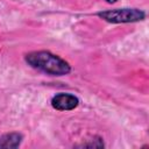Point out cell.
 I'll use <instances>...</instances> for the list:
<instances>
[{"instance_id":"5","label":"cell","mask_w":149,"mask_h":149,"mask_svg":"<svg viewBox=\"0 0 149 149\" xmlns=\"http://www.w3.org/2000/svg\"><path fill=\"white\" fill-rule=\"evenodd\" d=\"M107 2H109V3H113V2H115V1H118V0H106Z\"/></svg>"},{"instance_id":"3","label":"cell","mask_w":149,"mask_h":149,"mask_svg":"<svg viewBox=\"0 0 149 149\" xmlns=\"http://www.w3.org/2000/svg\"><path fill=\"white\" fill-rule=\"evenodd\" d=\"M78 98L70 93H58L51 99V106L58 111H71L78 106Z\"/></svg>"},{"instance_id":"2","label":"cell","mask_w":149,"mask_h":149,"mask_svg":"<svg viewBox=\"0 0 149 149\" xmlns=\"http://www.w3.org/2000/svg\"><path fill=\"white\" fill-rule=\"evenodd\" d=\"M98 16L105 21L113 23H123V22H136L144 19L146 14L143 10L136 8H122V9H112L99 12Z\"/></svg>"},{"instance_id":"1","label":"cell","mask_w":149,"mask_h":149,"mask_svg":"<svg viewBox=\"0 0 149 149\" xmlns=\"http://www.w3.org/2000/svg\"><path fill=\"white\" fill-rule=\"evenodd\" d=\"M26 62L34 69L52 76H64L71 71L68 62L49 51H33L26 55Z\"/></svg>"},{"instance_id":"4","label":"cell","mask_w":149,"mask_h":149,"mask_svg":"<svg viewBox=\"0 0 149 149\" xmlns=\"http://www.w3.org/2000/svg\"><path fill=\"white\" fill-rule=\"evenodd\" d=\"M22 141V135L19 133H8L0 136V148H16Z\"/></svg>"}]
</instances>
